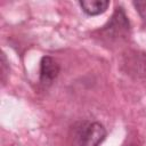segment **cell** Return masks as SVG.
I'll list each match as a JSON object with an SVG mask.
<instances>
[{
    "instance_id": "obj_1",
    "label": "cell",
    "mask_w": 146,
    "mask_h": 146,
    "mask_svg": "<svg viewBox=\"0 0 146 146\" xmlns=\"http://www.w3.org/2000/svg\"><path fill=\"white\" fill-rule=\"evenodd\" d=\"M106 137V130L99 122L80 121L75 123L70 133L72 146H99Z\"/></svg>"
},
{
    "instance_id": "obj_2",
    "label": "cell",
    "mask_w": 146,
    "mask_h": 146,
    "mask_svg": "<svg viewBox=\"0 0 146 146\" xmlns=\"http://www.w3.org/2000/svg\"><path fill=\"white\" fill-rule=\"evenodd\" d=\"M130 29L129 21L121 7H117L111 18V21L107 23L106 26H104L103 31L106 32L107 34H114V35H120L124 32H128Z\"/></svg>"
},
{
    "instance_id": "obj_3",
    "label": "cell",
    "mask_w": 146,
    "mask_h": 146,
    "mask_svg": "<svg viewBox=\"0 0 146 146\" xmlns=\"http://www.w3.org/2000/svg\"><path fill=\"white\" fill-rule=\"evenodd\" d=\"M59 73V65L57 62L49 57H42L40 62V82L44 86H50Z\"/></svg>"
},
{
    "instance_id": "obj_4",
    "label": "cell",
    "mask_w": 146,
    "mask_h": 146,
    "mask_svg": "<svg viewBox=\"0 0 146 146\" xmlns=\"http://www.w3.org/2000/svg\"><path fill=\"white\" fill-rule=\"evenodd\" d=\"M80 6L82 10L89 16H96L103 14L107 7L110 6V1L107 0H83L80 1Z\"/></svg>"
},
{
    "instance_id": "obj_5",
    "label": "cell",
    "mask_w": 146,
    "mask_h": 146,
    "mask_svg": "<svg viewBox=\"0 0 146 146\" xmlns=\"http://www.w3.org/2000/svg\"><path fill=\"white\" fill-rule=\"evenodd\" d=\"M125 146H137V145H135V144H128V145H125Z\"/></svg>"
}]
</instances>
